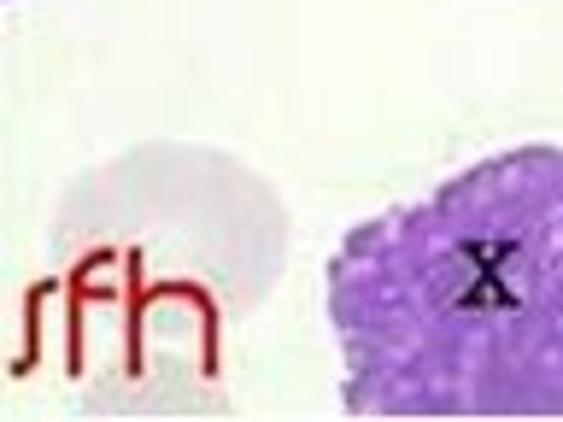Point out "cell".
Instances as JSON below:
<instances>
[{
    "instance_id": "cell-1",
    "label": "cell",
    "mask_w": 563,
    "mask_h": 422,
    "mask_svg": "<svg viewBox=\"0 0 563 422\" xmlns=\"http://www.w3.org/2000/svg\"><path fill=\"white\" fill-rule=\"evenodd\" d=\"M323 311L352 417H563V141L352 223Z\"/></svg>"
},
{
    "instance_id": "cell-2",
    "label": "cell",
    "mask_w": 563,
    "mask_h": 422,
    "mask_svg": "<svg viewBox=\"0 0 563 422\" xmlns=\"http://www.w3.org/2000/svg\"><path fill=\"white\" fill-rule=\"evenodd\" d=\"M288 264V211L211 147H141L59 211L65 369L95 411H211L223 341Z\"/></svg>"
}]
</instances>
